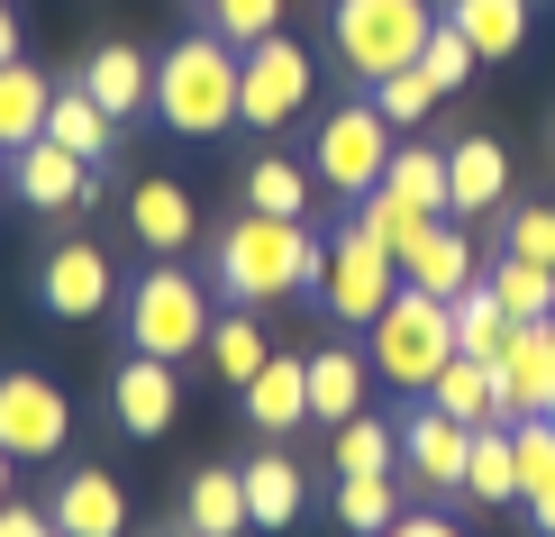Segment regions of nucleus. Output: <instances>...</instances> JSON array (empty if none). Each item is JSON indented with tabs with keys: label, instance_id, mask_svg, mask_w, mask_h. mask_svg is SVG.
I'll use <instances>...</instances> for the list:
<instances>
[{
	"label": "nucleus",
	"instance_id": "11",
	"mask_svg": "<svg viewBox=\"0 0 555 537\" xmlns=\"http://www.w3.org/2000/svg\"><path fill=\"white\" fill-rule=\"evenodd\" d=\"M109 410H119V429H128V437H165V429H173V410H182L173 365H165V356H128L119 373H109Z\"/></svg>",
	"mask_w": 555,
	"mask_h": 537
},
{
	"label": "nucleus",
	"instance_id": "5",
	"mask_svg": "<svg viewBox=\"0 0 555 537\" xmlns=\"http://www.w3.org/2000/svg\"><path fill=\"white\" fill-rule=\"evenodd\" d=\"M128 337H137V356L182 365L192 346H210V292H201L182 265H146L137 292H128Z\"/></svg>",
	"mask_w": 555,
	"mask_h": 537
},
{
	"label": "nucleus",
	"instance_id": "46",
	"mask_svg": "<svg viewBox=\"0 0 555 537\" xmlns=\"http://www.w3.org/2000/svg\"><path fill=\"white\" fill-rule=\"evenodd\" d=\"M538 419H546V429H555V401H546V410H538Z\"/></svg>",
	"mask_w": 555,
	"mask_h": 537
},
{
	"label": "nucleus",
	"instance_id": "45",
	"mask_svg": "<svg viewBox=\"0 0 555 537\" xmlns=\"http://www.w3.org/2000/svg\"><path fill=\"white\" fill-rule=\"evenodd\" d=\"M10 464H18V456H10V447H0V501H10Z\"/></svg>",
	"mask_w": 555,
	"mask_h": 537
},
{
	"label": "nucleus",
	"instance_id": "18",
	"mask_svg": "<svg viewBox=\"0 0 555 537\" xmlns=\"http://www.w3.org/2000/svg\"><path fill=\"white\" fill-rule=\"evenodd\" d=\"M428 410L465 419V429H492V419H501V383H492V365L455 346V356L437 365V383H428Z\"/></svg>",
	"mask_w": 555,
	"mask_h": 537
},
{
	"label": "nucleus",
	"instance_id": "49",
	"mask_svg": "<svg viewBox=\"0 0 555 537\" xmlns=\"http://www.w3.org/2000/svg\"><path fill=\"white\" fill-rule=\"evenodd\" d=\"M201 10H210V0H201Z\"/></svg>",
	"mask_w": 555,
	"mask_h": 537
},
{
	"label": "nucleus",
	"instance_id": "2",
	"mask_svg": "<svg viewBox=\"0 0 555 537\" xmlns=\"http://www.w3.org/2000/svg\"><path fill=\"white\" fill-rule=\"evenodd\" d=\"M237 74H246V55L219 28L210 37H182L173 55L155 64V110H165V128H182V137L237 128Z\"/></svg>",
	"mask_w": 555,
	"mask_h": 537
},
{
	"label": "nucleus",
	"instance_id": "27",
	"mask_svg": "<svg viewBox=\"0 0 555 537\" xmlns=\"http://www.w3.org/2000/svg\"><path fill=\"white\" fill-rule=\"evenodd\" d=\"M447 18L474 37L482 64H501V55H519V46H528V0H455Z\"/></svg>",
	"mask_w": 555,
	"mask_h": 537
},
{
	"label": "nucleus",
	"instance_id": "8",
	"mask_svg": "<svg viewBox=\"0 0 555 537\" xmlns=\"http://www.w3.org/2000/svg\"><path fill=\"white\" fill-rule=\"evenodd\" d=\"M300 110H310V55L273 28L246 46V74H237V119H256V128H292Z\"/></svg>",
	"mask_w": 555,
	"mask_h": 537
},
{
	"label": "nucleus",
	"instance_id": "41",
	"mask_svg": "<svg viewBox=\"0 0 555 537\" xmlns=\"http://www.w3.org/2000/svg\"><path fill=\"white\" fill-rule=\"evenodd\" d=\"M0 537H64L55 510H28V501H0Z\"/></svg>",
	"mask_w": 555,
	"mask_h": 537
},
{
	"label": "nucleus",
	"instance_id": "34",
	"mask_svg": "<svg viewBox=\"0 0 555 537\" xmlns=\"http://www.w3.org/2000/svg\"><path fill=\"white\" fill-rule=\"evenodd\" d=\"M264 356H273V346H264V329H256V310H246V319H210V365H219V383H256V373H264Z\"/></svg>",
	"mask_w": 555,
	"mask_h": 537
},
{
	"label": "nucleus",
	"instance_id": "12",
	"mask_svg": "<svg viewBox=\"0 0 555 537\" xmlns=\"http://www.w3.org/2000/svg\"><path fill=\"white\" fill-rule=\"evenodd\" d=\"M465 456H474V429L447 410H410L401 429V464L428 483V493H465Z\"/></svg>",
	"mask_w": 555,
	"mask_h": 537
},
{
	"label": "nucleus",
	"instance_id": "38",
	"mask_svg": "<svg viewBox=\"0 0 555 537\" xmlns=\"http://www.w3.org/2000/svg\"><path fill=\"white\" fill-rule=\"evenodd\" d=\"M210 28H219L228 46H256V37L283 28V0H210Z\"/></svg>",
	"mask_w": 555,
	"mask_h": 537
},
{
	"label": "nucleus",
	"instance_id": "20",
	"mask_svg": "<svg viewBox=\"0 0 555 537\" xmlns=\"http://www.w3.org/2000/svg\"><path fill=\"white\" fill-rule=\"evenodd\" d=\"M46 137H55V146H74L82 165H109V155H119V119H109V110L91 101L82 82H64V91H55V110H46Z\"/></svg>",
	"mask_w": 555,
	"mask_h": 537
},
{
	"label": "nucleus",
	"instance_id": "42",
	"mask_svg": "<svg viewBox=\"0 0 555 537\" xmlns=\"http://www.w3.org/2000/svg\"><path fill=\"white\" fill-rule=\"evenodd\" d=\"M383 537H465V528H455V520H437V510H410V520H391Z\"/></svg>",
	"mask_w": 555,
	"mask_h": 537
},
{
	"label": "nucleus",
	"instance_id": "21",
	"mask_svg": "<svg viewBox=\"0 0 555 537\" xmlns=\"http://www.w3.org/2000/svg\"><path fill=\"white\" fill-rule=\"evenodd\" d=\"M82 91L109 110V119H128L137 101H155V64L137 55V46H91V64H82Z\"/></svg>",
	"mask_w": 555,
	"mask_h": 537
},
{
	"label": "nucleus",
	"instance_id": "3",
	"mask_svg": "<svg viewBox=\"0 0 555 537\" xmlns=\"http://www.w3.org/2000/svg\"><path fill=\"white\" fill-rule=\"evenodd\" d=\"M447 356H455V310L401 283L383 301V319H374V356H364V365H374L391 392H420V401H428V383H437Z\"/></svg>",
	"mask_w": 555,
	"mask_h": 537
},
{
	"label": "nucleus",
	"instance_id": "32",
	"mask_svg": "<svg viewBox=\"0 0 555 537\" xmlns=\"http://www.w3.org/2000/svg\"><path fill=\"white\" fill-rule=\"evenodd\" d=\"M391 464H401V437L383 429V419H346L337 429V483H364V474H391Z\"/></svg>",
	"mask_w": 555,
	"mask_h": 537
},
{
	"label": "nucleus",
	"instance_id": "28",
	"mask_svg": "<svg viewBox=\"0 0 555 537\" xmlns=\"http://www.w3.org/2000/svg\"><path fill=\"white\" fill-rule=\"evenodd\" d=\"M465 493H474V501H519V447H511V419L474 429V456H465Z\"/></svg>",
	"mask_w": 555,
	"mask_h": 537
},
{
	"label": "nucleus",
	"instance_id": "31",
	"mask_svg": "<svg viewBox=\"0 0 555 537\" xmlns=\"http://www.w3.org/2000/svg\"><path fill=\"white\" fill-rule=\"evenodd\" d=\"M447 310H455V346H465V356H482V365H492L501 346H511V329H519V319H511V310H501V301H492V283L455 292Z\"/></svg>",
	"mask_w": 555,
	"mask_h": 537
},
{
	"label": "nucleus",
	"instance_id": "10",
	"mask_svg": "<svg viewBox=\"0 0 555 537\" xmlns=\"http://www.w3.org/2000/svg\"><path fill=\"white\" fill-rule=\"evenodd\" d=\"M492 383H501V419H538L555 401V329L546 319L511 329V346L492 356Z\"/></svg>",
	"mask_w": 555,
	"mask_h": 537
},
{
	"label": "nucleus",
	"instance_id": "39",
	"mask_svg": "<svg viewBox=\"0 0 555 537\" xmlns=\"http://www.w3.org/2000/svg\"><path fill=\"white\" fill-rule=\"evenodd\" d=\"M437 101H447V91H437L420 64H401V74L374 82V110H383V119H420V110H437Z\"/></svg>",
	"mask_w": 555,
	"mask_h": 537
},
{
	"label": "nucleus",
	"instance_id": "15",
	"mask_svg": "<svg viewBox=\"0 0 555 537\" xmlns=\"http://www.w3.org/2000/svg\"><path fill=\"white\" fill-rule=\"evenodd\" d=\"M82 155L74 146H55V137H37V146H18V201L46 209V219H64V209L82 201Z\"/></svg>",
	"mask_w": 555,
	"mask_h": 537
},
{
	"label": "nucleus",
	"instance_id": "48",
	"mask_svg": "<svg viewBox=\"0 0 555 537\" xmlns=\"http://www.w3.org/2000/svg\"><path fill=\"white\" fill-rule=\"evenodd\" d=\"M546 329H555V310H546Z\"/></svg>",
	"mask_w": 555,
	"mask_h": 537
},
{
	"label": "nucleus",
	"instance_id": "35",
	"mask_svg": "<svg viewBox=\"0 0 555 537\" xmlns=\"http://www.w3.org/2000/svg\"><path fill=\"white\" fill-rule=\"evenodd\" d=\"M246 209H264V219H300V209H310V174L283 165V155H264V165L246 174Z\"/></svg>",
	"mask_w": 555,
	"mask_h": 537
},
{
	"label": "nucleus",
	"instance_id": "33",
	"mask_svg": "<svg viewBox=\"0 0 555 537\" xmlns=\"http://www.w3.org/2000/svg\"><path fill=\"white\" fill-rule=\"evenodd\" d=\"M374 192H401L420 209H447V146H391V174Z\"/></svg>",
	"mask_w": 555,
	"mask_h": 537
},
{
	"label": "nucleus",
	"instance_id": "22",
	"mask_svg": "<svg viewBox=\"0 0 555 537\" xmlns=\"http://www.w3.org/2000/svg\"><path fill=\"white\" fill-rule=\"evenodd\" d=\"M46 110H55V82L37 64H0V155L37 146L46 137Z\"/></svg>",
	"mask_w": 555,
	"mask_h": 537
},
{
	"label": "nucleus",
	"instance_id": "16",
	"mask_svg": "<svg viewBox=\"0 0 555 537\" xmlns=\"http://www.w3.org/2000/svg\"><path fill=\"white\" fill-rule=\"evenodd\" d=\"M246 419H256L264 437H283L310 419V356H264V373L246 383Z\"/></svg>",
	"mask_w": 555,
	"mask_h": 537
},
{
	"label": "nucleus",
	"instance_id": "7",
	"mask_svg": "<svg viewBox=\"0 0 555 537\" xmlns=\"http://www.w3.org/2000/svg\"><path fill=\"white\" fill-rule=\"evenodd\" d=\"M310 174L328 182L337 201H364V192L391 174V119H383L374 101L328 110V119H319V155H310Z\"/></svg>",
	"mask_w": 555,
	"mask_h": 537
},
{
	"label": "nucleus",
	"instance_id": "4",
	"mask_svg": "<svg viewBox=\"0 0 555 537\" xmlns=\"http://www.w3.org/2000/svg\"><path fill=\"white\" fill-rule=\"evenodd\" d=\"M428 28H437L428 0H337V64L356 82H383L401 64H420Z\"/></svg>",
	"mask_w": 555,
	"mask_h": 537
},
{
	"label": "nucleus",
	"instance_id": "13",
	"mask_svg": "<svg viewBox=\"0 0 555 537\" xmlns=\"http://www.w3.org/2000/svg\"><path fill=\"white\" fill-rule=\"evenodd\" d=\"M37 301L55 319H101L109 310V255L101 246H55L37 265Z\"/></svg>",
	"mask_w": 555,
	"mask_h": 537
},
{
	"label": "nucleus",
	"instance_id": "47",
	"mask_svg": "<svg viewBox=\"0 0 555 537\" xmlns=\"http://www.w3.org/2000/svg\"><path fill=\"white\" fill-rule=\"evenodd\" d=\"M173 537H201V528H173Z\"/></svg>",
	"mask_w": 555,
	"mask_h": 537
},
{
	"label": "nucleus",
	"instance_id": "1",
	"mask_svg": "<svg viewBox=\"0 0 555 537\" xmlns=\"http://www.w3.org/2000/svg\"><path fill=\"white\" fill-rule=\"evenodd\" d=\"M319 246L300 219H264V209H246L237 228L219 238V283L246 301V310H264V301H292V292H310L319 283Z\"/></svg>",
	"mask_w": 555,
	"mask_h": 537
},
{
	"label": "nucleus",
	"instance_id": "25",
	"mask_svg": "<svg viewBox=\"0 0 555 537\" xmlns=\"http://www.w3.org/2000/svg\"><path fill=\"white\" fill-rule=\"evenodd\" d=\"M364 373H374V365H364L356 346H319V356H310V419H337V429H346V419L364 410Z\"/></svg>",
	"mask_w": 555,
	"mask_h": 537
},
{
	"label": "nucleus",
	"instance_id": "29",
	"mask_svg": "<svg viewBox=\"0 0 555 537\" xmlns=\"http://www.w3.org/2000/svg\"><path fill=\"white\" fill-rule=\"evenodd\" d=\"M482 283H492V301H501V310L519 319V329L555 310V265H538V255H501V265L482 273Z\"/></svg>",
	"mask_w": 555,
	"mask_h": 537
},
{
	"label": "nucleus",
	"instance_id": "6",
	"mask_svg": "<svg viewBox=\"0 0 555 537\" xmlns=\"http://www.w3.org/2000/svg\"><path fill=\"white\" fill-rule=\"evenodd\" d=\"M319 301H328V319L337 329H374L383 319V301L401 292V265L364 238V228H346V238H328V255H319Z\"/></svg>",
	"mask_w": 555,
	"mask_h": 537
},
{
	"label": "nucleus",
	"instance_id": "40",
	"mask_svg": "<svg viewBox=\"0 0 555 537\" xmlns=\"http://www.w3.org/2000/svg\"><path fill=\"white\" fill-rule=\"evenodd\" d=\"M511 255H538V265H555V201L511 209Z\"/></svg>",
	"mask_w": 555,
	"mask_h": 537
},
{
	"label": "nucleus",
	"instance_id": "17",
	"mask_svg": "<svg viewBox=\"0 0 555 537\" xmlns=\"http://www.w3.org/2000/svg\"><path fill=\"white\" fill-rule=\"evenodd\" d=\"M55 528L64 537H128V493L109 474H64L55 483Z\"/></svg>",
	"mask_w": 555,
	"mask_h": 537
},
{
	"label": "nucleus",
	"instance_id": "43",
	"mask_svg": "<svg viewBox=\"0 0 555 537\" xmlns=\"http://www.w3.org/2000/svg\"><path fill=\"white\" fill-rule=\"evenodd\" d=\"M528 520H538V537H555V483H538V493H528Z\"/></svg>",
	"mask_w": 555,
	"mask_h": 537
},
{
	"label": "nucleus",
	"instance_id": "26",
	"mask_svg": "<svg viewBox=\"0 0 555 537\" xmlns=\"http://www.w3.org/2000/svg\"><path fill=\"white\" fill-rule=\"evenodd\" d=\"M437 219H447V209H420V201H401V192H364V201H356V228H364V238H374V246L391 255V265H401V255L420 246Z\"/></svg>",
	"mask_w": 555,
	"mask_h": 537
},
{
	"label": "nucleus",
	"instance_id": "36",
	"mask_svg": "<svg viewBox=\"0 0 555 537\" xmlns=\"http://www.w3.org/2000/svg\"><path fill=\"white\" fill-rule=\"evenodd\" d=\"M474 64H482V55H474V37L455 28V18H437L428 46H420V74H428L437 91H465V82H474Z\"/></svg>",
	"mask_w": 555,
	"mask_h": 537
},
{
	"label": "nucleus",
	"instance_id": "44",
	"mask_svg": "<svg viewBox=\"0 0 555 537\" xmlns=\"http://www.w3.org/2000/svg\"><path fill=\"white\" fill-rule=\"evenodd\" d=\"M0 64H18V18H10V0H0Z\"/></svg>",
	"mask_w": 555,
	"mask_h": 537
},
{
	"label": "nucleus",
	"instance_id": "37",
	"mask_svg": "<svg viewBox=\"0 0 555 537\" xmlns=\"http://www.w3.org/2000/svg\"><path fill=\"white\" fill-rule=\"evenodd\" d=\"M337 520L356 537H383L401 520V493H391V474H364V483H337Z\"/></svg>",
	"mask_w": 555,
	"mask_h": 537
},
{
	"label": "nucleus",
	"instance_id": "23",
	"mask_svg": "<svg viewBox=\"0 0 555 537\" xmlns=\"http://www.w3.org/2000/svg\"><path fill=\"white\" fill-rule=\"evenodd\" d=\"M128 228H137V246H155V255H182V246H192V192H182V182H137V201H128Z\"/></svg>",
	"mask_w": 555,
	"mask_h": 537
},
{
	"label": "nucleus",
	"instance_id": "30",
	"mask_svg": "<svg viewBox=\"0 0 555 537\" xmlns=\"http://www.w3.org/2000/svg\"><path fill=\"white\" fill-rule=\"evenodd\" d=\"M246 520L256 528H292L300 520V464L292 456H256L246 464Z\"/></svg>",
	"mask_w": 555,
	"mask_h": 537
},
{
	"label": "nucleus",
	"instance_id": "14",
	"mask_svg": "<svg viewBox=\"0 0 555 537\" xmlns=\"http://www.w3.org/2000/svg\"><path fill=\"white\" fill-rule=\"evenodd\" d=\"M401 283H410V292H428V301H455V292H474V283H482V265H474V238H465L455 219H437L428 238L401 255Z\"/></svg>",
	"mask_w": 555,
	"mask_h": 537
},
{
	"label": "nucleus",
	"instance_id": "19",
	"mask_svg": "<svg viewBox=\"0 0 555 537\" xmlns=\"http://www.w3.org/2000/svg\"><path fill=\"white\" fill-rule=\"evenodd\" d=\"M501 192H511V155L492 146V137H465V146H447V209H501Z\"/></svg>",
	"mask_w": 555,
	"mask_h": 537
},
{
	"label": "nucleus",
	"instance_id": "9",
	"mask_svg": "<svg viewBox=\"0 0 555 537\" xmlns=\"http://www.w3.org/2000/svg\"><path fill=\"white\" fill-rule=\"evenodd\" d=\"M64 429H74V410H64V392L46 373H0V447L18 464H46L64 447Z\"/></svg>",
	"mask_w": 555,
	"mask_h": 537
},
{
	"label": "nucleus",
	"instance_id": "24",
	"mask_svg": "<svg viewBox=\"0 0 555 537\" xmlns=\"http://www.w3.org/2000/svg\"><path fill=\"white\" fill-rule=\"evenodd\" d=\"M182 528H201V537H237V528H256L246 520V474H192L182 483Z\"/></svg>",
	"mask_w": 555,
	"mask_h": 537
}]
</instances>
